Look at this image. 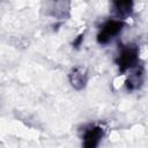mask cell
Listing matches in <instances>:
<instances>
[{
  "label": "cell",
  "mask_w": 148,
  "mask_h": 148,
  "mask_svg": "<svg viewBox=\"0 0 148 148\" xmlns=\"http://www.w3.org/2000/svg\"><path fill=\"white\" fill-rule=\"evenodd\" d=\"M125 23L120 20L117 18H111L108 20L106 22L103 23V25L101 27L98 34H97V42L102 45L108 44L110 40H112L116 36H118L121 30L124 29Z\"/></svg>",
  "instance_id": "7a4b0ae2"
},
{
  "label": "cell",
  "mask_w": 148,
  "mask_h": 148,
  "mask_svg": "<svg viewBox=\"0 0 148 148\" xmlns=\"http://www.w3.org/2000/svg\"><path fill=\"white\" fill-rule=\"evenodd\" d=\"M113 12L117 20L123 21L125 17L130 16L133 12L132 1H116L113 2Z\"/></svg>",
  "instance_id": "5b68a950"
},
{
  "label": "cell",
  "mask_w": 148,
  "mask_h": 148,
  "mask_svg": "<svg viewBox=\"0 0 148 148\" xmlns=\"http://www.w3.org/2000/svg\"><path fill=\"white\" fill-rule=\"evenodd\" d=\"M105 130L102 125H90L83 131L82 148H97L104 136Z\"/></svg>",
  "instance_id": "3957f363"
},
{
  "label": "cell",
  "mask_w": 148,
  "mask_h": 148,
  "mask_svg": "<svg viewBox=\"0 0 148 148\" xmlns=\"http://www.w3.org/2000/svg\"><path fill=\"white\" fill-rule=\"evenodd\" d=\"M117 65L120 73H125L130 69H134L139 64V49L133 44L125 45L120 49L117 57Z\"/></svg>",
  "instance_id": "6da1fadb"
},
{
  "label": "cell",
  "mask_w": 148,
  "mask_h": 148,
  "mask_svg": "<svg viewBox=\"0 0 148 148\" xmlns=\"http://www.w3.org/2000/svg\"><path fill=\"white\" fill-rule=\"evenodd\" d=\"M83 37H84V35H83V34L79 35V36L76 37V39H75V40L73 42V46H74V47H79V46L81 45L82 40H83Z\"/></svg>",
  "instance_id": "52a82bcc"
},
{
  "label": "cell",
  "mask_w": 148,
  "mask_h": 148,
  "mask_svg": "<svg viewBox=\"0 0 148 148\" xmlns=\"http://www.w3.org/2000/svg\"><path fill=\"white\" fill-rule=\"evenodd\" d=\"M68 79H69V82H71V84H72V87L74 89L81 90V89H83L86 87L87 81H88L87 71L81 66H75L69 72Z\"/></svg>",
  "instance_id": "277c9868"
},
{
  "label": "cell",
  "mask_w": 148,
  "mask_h": 148,
  "mask_svg": "<svg viewBox=\"0 0 148 148\" xmlns=\"http://www.w3.org/2000/svg\"><path fill=\"white\" fill-rule=\"evenodd\" d=\"M142 82H143V69L142 67H135L134 72L130 74V76L126 80V87L128 90H134L140 88Z\"/></svg>",
  "instance_id": "8992f818"
}]
</instances>
